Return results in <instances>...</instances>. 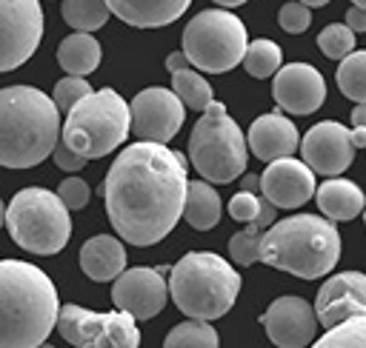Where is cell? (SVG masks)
<instances>
[{
    "label": "cell",
    "mask_w": 366,
    "mask_h": 348,
    "mask_svg": "<svg viewBox=\"0 0 366 348\" xmlns=\"http://www.w3.org/2000/svg\"><path fill=\"white\" fill-rule=\"evenodd\" d=\"M186 185L183 154L172 151L166 143L137 140L114 157L100 194L117 237L143 248L160 242L177 225Z\"/></svg>",
    "instance_id": "6da1fadb"
},
{
    "label": "cell",
    "mask_w": 366,
    "mask_h": 348,
    "mask_svg": "<svg viewBox=\"0 0 366 348\" xmlns=\"http://www.w3.org/2000/svg\"><path fill=\"white\" fill-rule=\"evenodd\" d=\"M60 300L43 268L0 260V348H34L57 328Z\"/></svg>",
    "instance_id": "7a4b0ae2"
},
{
    "label": "cell",
    "mask_w": 366,
    "mask_h": 348,
    "mask_svg": "<svg viewBox=\"0 0 366 348\" xmlns=\"http://www.w3.org/2000/svg\"><path fill=\"white\" fill-rule=\"evenodd\" d=\"M60 134V108L34 86L0 88V165L31 168L43 163Z\"/></svg>",
    "instance_id": "3957f363"
},
{
    "label": "cell",
    "mask_w": 366,
    "mask_h": 348,
    "mask_svg": "<svg viewBox=\"0 0 366 348\" xmlns=\"http://www.w3.org/2000/svg\"><path fill=\"white\" fill-rule=\"evenodd\" d=\"M257 260L300 280L326 277L340 260V234L335 220L320 214L274 220L260 237Z\"/></svg>",
    "instance_id": "277c9868"
},
{
    "label": "cell",
    "mask_w": 366,
    "mask_h": 348,
    "mask_svg": "<svg viewBox=\"0 0 366 348\" xmlns=\"http://www.w3.org/2000/svg\"><path fill=\"white\" fill-rule=\"evenodd\" d=\"M240 294L234 265L212 251H189L169 271V297L186 317L217 319Z\"/></svg>",
    "instance_id": "5b68a950"
},
{
    "label": "cell",
    "mask_w": 366,
    "mask_h": 348,
    "mask_svg": "<svg viewBox=\"0 0 366 348\" xmlns=\"http://www.w3.org/2000/svg\"><path fill=\"white\" fill-rule=\"evenodd\" d=\"M132 131V111L129 103L114 88L89 91L80 97L69 111L63 123V143L74 148L77 154L97 160L112 154Z\"/></svg>",
    "instance_id": "8992f818"
},
{
    "label": "cell",
    "mask_w": 366,
    "mask_h": 348,
    "mask_svg": "<svg viewBox=\"0 0 366 348\" xmlns=\"http://www.w3.org/2000/svg\"><path fill=\"white\" fill-rule=\"evenodd\" d=\"M189 160L209 183H232L246 171L249 143L226 106L212 100L189 134Z\"/></svg>",
    "instance_id": "52a82bcc"
},
{
    "label": "cell",
    "mask_w": 366,
    "mask_h": 348,
    "mask_svg": "<svg viewBox=\"0 0 366 348\" xmlns=\"http://www.w3.org/2000/svg\"><path fill=\"white\" fill-rule=\"evenodd\" d=\"M6 228L29 254H57L71 237V217L57 191L29 185L6 205Z\"/></svg>",
    "instance_id": "ba28073f"
},
{
    "label": "cell",
    "mask_w": 366,
    "mask_h": 348,
    "mask_svg": "<svg viewBox=\"0 0 366 348\" xmlns=\"http://www.w3.org/2000/svg\"><path fill=\"white\" fill-rule=\"evenodd\" d=\"M246 46L249 34L243 20L226 9L197 11L183 29V54L189 57V66H194L197 71H232L237 63H243Z\"/></svg>",
    "instance_id": "9c48e42d"
},
{
    "label": "cell",
    "mask_w": 366,
    "mask_h": 348,
    "mask_svg": "<svg viewBox=\"0 0 366 348\" xmlns=\"http://www.w3.org/2000/svg\"><path fill=\"white\" fill-rule=\"evenodd\" d=\"M57 331L66 342L77 348H134L140 345V331L129 311L97 314L83 305L66 302L57 314Z\"/></svg>",
    "instance_id": "30bf717a"
},
{
    "label": "cell",
    "mask_w": 366,
    "mask_h": 348,
    "mask_svg": "<svg viewBox=\"0 0 366 348\" xmlns=\"http://www.w3.org/2000/svg\"><path fill=\"white\" fill-rule=\"evenodd\" d=\"M43 40L40 0H0V74L23 66Z\"/></svg>",
    "instance_id": "8fae6325"
},
{
    "label": "cell",
    "mask_w": 366,
    "mask_h": 348,
    "mask_svg": "<svg viewBox=\"0 0 366 348\" xmlns=\"http://www.w3.org/2000/svg\"><path fill=\"white\" fill-rule=\"evenodd\" d=\"M129 111H132V131L137 134V140H152V143H169L186 120L183 100L163 86H149L137 91L134 100L129 103Z\"/></svg>",
    "instance_id": "7c38bea8"
},
{
    "label": "cell",
    "mask_w": 366,
    "mask_h": 348,
    "mask_svg": "<svg viewBox=\"0 0 366 348\" xmlns=\"http://www.w3.org/2000/svg\"><path fill=\"white\" fill-rule=\"evenodd\" d=\"M166 268H123L112 285V302L120 311H129L134 319H152L163 311L169 297V282L163 280Z\"/></svg>",
    "instance_id": "4fadbf2b"
},
{
    "label": "cell",
    "mask_w": 366,
    "mask_h": 348,
    "mask_svg": "<svg viewBox=\"0 0 366 348\" xmlns=\"http://www.w3.org/2000/svg\"><path fill=\"white\" fill-rule=\"evenodd\" d=\"M300 154H303V163L315 171V174H323V177H337L343 174L352 160H355V145H352V134L343 123H335V120H323V123H315L303 140H300Z\"/></svg>",
    "instance_id": "5bb4252c"
},
{
    "label": "cell",
    "mask_w": 366,
    "mask_h": 348,
    "mask_svg": "<svg viewBox=\"0 0 366 348\" xmlns=\"http://www.w3.org/2000/svg\"><path fill=\"white\" fill-rule=\"evenodd\" d=\"M260 325L266 328V337L280 348H300L315 342L317 331V314L315 305H309L303 297H277L263 314Z\"/></svg>",
    "instance_id": "9a60e30c"
},
{
    "label": "cell",
    "mask_w": 366,
    "mask_h": 348,
    "mask_svg": "<svg viewBox=\"0 0 366 348\" xmlns=\"http://www.w3.org/2000/svg\"><path fill=\"white\" fill-rule=\"evenodd\" d=\"M272 77V97L289 114H312L326 103V80L309 63L280 66Z\"/></svg>",
    "instance_id": "2e32d148"
},
{
    "label": "cell",
    "mask_w": 366,
    "mask_h": 348,
    "mask_svg": "<svg viewBox=\"0 0 366 348\" xmlns=\"http://www.w3.org/2000/svg\"><path fill=\"white\" fill-rule=\"evenodd\" d=\"M315 171L295 157H277L260 174V194L277 208H300L315 197Z\"/></svg>",
    "instance_id": "e0dca14e"
},
{
    "label": "cell",
    "mask_w": 366,
    "mask_h": 348,
    "mask_svg": "<svg viewBox=\"0 0 366 348\" xmlns=\"http://www.w3.org/2000/svg\"><path fill=\"white\" fill-rule=\"evenodd\" d=\"M315 314L323 328H332L352 314H366V274L340 271L329 277L315 297Z\"/></svg>",
    "instance_id": "ac0fdd59"
},
{
    "label": "cell",
    "mask_w": 366,
    "mask_h": 348,
    "mask_svg": "<svg viewBox=\"0 0 366 348\" xmlns=\"http://www.w3.org/2000/svg\"><path fill=\"white\" fill-rule=\"evenodd\" d=\"M246 143L257 160L272 163L277 157H292L300 145V134L289 117H283L280 111H269V114H260L249 126Z\"/></svg>",
    "instance_id": "d6986e66"
},
{
    "label": "cell",
    "mask_w": 366,
    "mask_h": 348,
    "mask_svg": "<svg viewBox=\"0 0 366 348\" xmlns=\"http://www.w3.org/2000/svg\"><path fill=\"white\" fill-rule=\"evenodd\" d=\"M192 0H106L109 11L134 29H160L174 23Z\"/></svg>",
    "instance_id": "ffe728a7"
},
{
    "label": "cell",
    "mask_w": 366,
    "mask_h": 348,
    "mask_svg": "<svg viewBox=\"0 0 366 348\" xmlns=\"http://www.w3.org/2000/svg\"><path fill=\"white\" fill-rule=\"evenodd\" d=\"M80 268L94 282H109L126 268V248L120 237L97 234L89 237L80 248Z\"/></svg>",
    "instance_id": "44dd1931"
},
{
    "label": "cell",
    "mask_w": 366,
    "mask_h": 348,
    "mask_svg": "<svg viewBox=\"0 0 366 348\" xmlns=\"http://www.w3.org/2000/svg\"><path fill=\"white\" fill-rule=\"evenodd\" d=\"M315 200H317L320 214L329 217V220H335V222L355 220L366 208V197H363L360 185L352 183V180H343L340 174L337 177H329L323 185H317L315 188Z\"/></svg>",
    "instance_id": "7402d4cb"
},
{
    "label": "cell",
    "mask_w": 366,
    "mask_h": 348,
    "mask_svg": "<svg viewBox=\"0 0 366 348\" xmlns=\"http://www.w3.org/2000/svg\"><path fill=\"white\" fill-rule=\"evenodd\" d=\"M100 43L92 37V31H74L69 37L60 40L57 46V63L66 74H74V77H86L92 74L97 66H100Z\"/></svg>",
    "instance_id": "603a6c76"
},
{
    "label": "cell",
    "mask_w": 366,
    "mask_h": 348,
    "mask_svg": "<svg viewBox=\"0 0 366 348\" xmlns=\"http://www.w3.org/2000/svg\"><path fill=\"white\" fill-rule=\"evenodd\" d=\"M223 214V203L220 194L212 188L209 180H194L186 185V203H183V220L197 228V231H209L220 222Z\"/></svg>",
    "instance_id": "cb8c5ba5"
},
{
    "label": "cell",
    "mask_w": 366,
    "mask_h": 348,
    "mask_svg": "<svg viewBox=\"0 0 366 348\" xmlns=\"http://www.w3.org/2000/svg\"><path fill=\"white\" fill-rule=\"evenodd\" d=\"M172 91H174V94L183 100V106L192 108V111H206L209 103L214 100V91H212L209 80H206L197 68H189V66L172 71Z\"/></svg>",
    "instance_id": "d4e9b609"
},
{
    "label": "cell",
    "mask_w": 366,
    "mask_h": 348,
    "mask_svg": "<svg viewBox=\"0 0 366 348\" xmlns=\"http://www.w3.org/2000/svg\"><path fill=\"white\" fill-rule=\"evenodd\" d=\"M220 342L217 331L212 328V319H197V317H189L186 322L174 325L169 334H166V348H214Z\"/></svg>",
    "instance_id": "484cf974"
},
{
    "label": "cell",
    "mask_w": 366,
    "mask_h": 348,
    "mask_svg": "<svg viewBox=\"0 0 366 348\" xmlns=\"http://www.w3.org/2000/svg\"><path fill=\"white\" fill-rule=\"evenodd\" d=\"M106 0H63V20L74 31H97L109 20Z\"/></svg>",
    "instance_id": "4316f807"
},
{
    "label": "cell",
    "mask_w": 366,
    "mask_h": 348,
    "mask_svg": "<svg viewBox=\"0 0 366 348\" xmlns=\"http://www.w3.org/2000/svg\"><path fill=\"white\" fill-rule=\"evenodd\" d=\"M320 348H366V314H352L315 339Z\"/></svg>",
    "instance_id": "83f0119b"
},
{
    "label": "cell",
    "mask_w": 366,
    "mask_h": 348,
    "mask_svg": "<svg viewBox=\"0 0 366 348\" xmlns=\"http://www.w3.org/2000/svg\"><path fill=\"white\" fill-rule=\"evenodd\" d=\"M337 88L355 103H366V51H349L337 66Z\"/></svg>",
    "instance_id": "f1b7e54d"
},
{
    "label": "cell",
    "mask_w": 366,
    "mask_h": 348,
    "mask_svg": "<svg viewBox=\"0 0 366 348\" xmlns=\"http://www.w3.org/2000/svg\"><path fill=\"white\" fill-rule=\"evenodd\" d=\"M280 60H283V51H280V46L274 43V40H252L249 46H246V54H243V68L252 74V77H257V80H263V77H272L277 68H280Z\"/></svg>",
    "instance_id": "f546056e"
},
{
    "label": "cell",
    "mask_w": 366,
    "mask_h": 348,
    "mask_svg": "<svg viewBox=\"0 0 366 348\" xmlns=\"http://www.w3.org/2000/svg\"><path fill=\"white\" fill-rule=\"evenodd\" d=\"M317 48L329 60H343L349 51H355V31L346 23H329L317 34Z\"/></svg>",
    "instance_id": "4dcf8cb0"
},
{
    "label": "cell",
    "mask_w": 366,
    "mask_h": 348,
    "mask_svg": "<svg viewBox=\"0 0 366 348\" xmlns=\"http://www.w3.org/2000/svg\"><path fill=\"white\" fill-rule=\"evenodd\" d=\"M266 228H260L254 220L237 231L232 240H229V257L237 262V265H252L257 262V251H260V237H263Z\"/></svg>",
    "instance_id": "1f68e13d"
},
{
    "label": "cell",
    "mask_w": 366,
    "mask_h": 348,
    "mask_svg": "<svg viewBox=\"0 0 366 348\" xmlns=\"http://www.w3.org/2000/svg\"><path fill=\"white\" fill-rule=\"evenodd\" d=\"M92 91V86L86 83V77H74V74H69V77H63V80H57V86H54V91H51V100H54V106L60 108V111H69L80 97H86Z\"/></svg>",
    "instance_id": "d6a6232c"
},
{
    "label": "cell",
    "mask_w": 366,
    "mask_h": 348,
    "mask_svg": "<svg viewBox=\"0 0 366 348\" xmlns=\"http://www.w3.org/2000/svg\"><path fill=\"white\" fill-rule=\"evenodd\" d=\"M277 23H280V29L289 31V34H303V31L312 26V11H309L306 3L292 0V3H283V6H280Z\"/></svg>",
    "instance_id": "836d02e7"
},
{
    "label": "cell",
    "mask_w": 366,
    "mask_h": 348,
    "mask_svg": "<svg viewBox=\"0 0 366 348\" xmlns=\"http://www.w3.org/2000/svg\"><path fill=\"white\" fill-rule=\"evenodd\" d=\"M257 214H260V194L240 188V191L229 200V217H232V220H237V222H252V220H257Z\"/></svg>",
    "instance_id": "e575fe53"
},
{
    "label": "cell",
    "mask_w": 366,
    "mask_h": 348,
    "mask_svg": "<svg viewBox=\"0 0 366 348\" xmlns=\"http://www.w3.org/2000/svg\"><path fill=\"white\" fill-rule=\"evenodd\" d=\"M57 194H60V200L66 203V208H69V211H80V208L89 203V197H92L89 183H86V180H80V177H66V180L60 183Z\"/></svg>",
    "instance_id": "d590c367"
},
{
    "label": "cell",
    "mask_w": 366,
    "mask_h": 348,
    "mask_svg": "<svg viewBox=\"0 0 366 348\" xmlns=\"http://www.w3.org/2000/svg\"><path fill=\"white\" fill-rule=\"evenodd\" d=\"M51 157H54V165L63 168V171H80V168H86V163H89V157L77 154V151L69 148L66 143H57L54 151H51Z\"/></svg>",
    "instance_id": "8d00e7d4"
},
{
    "label": "cell",
    "mask_w": 366,
    "mask_h": 348,
    "mask_svg": "<svg viewBox=\"0 0 366 348\" xmlns=\"http://www.w3.org/2000/svg\"><path fill=\"white\" fill-rule=\"evenodd\" d=\"M346 26L352 31H366V9H360V6L346 9Z\"/></svg>",
    "instance_id": "74e56055"
},
{
    "label": "cell",
    "mask_w": 366,
    "mask_h": 348,
    "mask_svg": "<svg viewBox=\"0 0 366 348\" xmlns=\"http://www.w3.org/2000/svg\"><path fill=\"white\" fill-rule=\"evenodd\" d=\"M189 66V57L183 54V51H172L169 57H166V68L169 71H177V68H186Z\"/></svg>",
    "instance_id": "f35d334b"
},
{
    "label": "cell",
    "mask_w": 366,
    "mask_h": 348,
    "mask_svg": "<svg viewBox=\"0 0 366 348\" xmlns=\"http://www.w3.org/2000/svg\"><path fill=\"white\" fill-rule=\"evenodd\" d=\"M349 134H352V145L355 148H366V126H355Z\"/></svg>",
    "instance_id": "ab89813d"
},
{
    "label": "cell",
    "mask_w": 366,
    "mask_h": 348,
    "mask_svg": "<svg viewBox=\"0 0 366 348\" xmlns=\"http://www.w3.org/2000/svg\"><path fill=\"white\" fill-rule=\"evenodd\" d=\"M352 123H355V126H366V103H355V108H352Z\"/></svg>",
    "instance_id": "60d3db41"
},
{
    "label": "cell",
    "mask_w": 366,
    "mask_h": 348,
    "mask_svg": "<svg viewBox=\"0 0 366 348\" xmlns=\"http://www.w3.org/2000/svg\"><path fill=\"white\" fill-rule=\"evenodd\" d=\"M243 191H260V177L257 174H243Z\"/></svg>",
    "instance_id": "b9f144b4"
},
{
    "label": "cell",
    "mask_w": 366,
    "mask_h": 348,
    "mask_svg": "<svg viewBox=\"0 0 366 348\" xmlns=\"http://www.w3.org/2000/svg\"><path fill=\"white\" fill-rule=\"evenodd\" d=\"M212 3H217V6H223V9H234V6H243L246 0H212Z\"/></svg>",
    "instance_id": "7bdbcfd3"
},
{
    "label": "cell",
    "mask_w": 366,
    "mask_h": 348,
    "mask_svg": "<svg viewBox=\"0 0 366 348\" xmlns=\"http://www.w3.org/2000/svg\"><path fill=\"white\" fill-rule=\"evenodd\" d=\"M300 3H306V6H326L329 0H300Z\"/></svg>",
    "instance_id": "ee69618b"
},
{
    "label": "cell",
    "mask_w": 366,
    "mask_h": 348,
    "mask_svg": "<svg viewBox=\"0 0 366 348\" xmlns=\"http://www.w3.org/2000/svg\"><path fill=\"white\" fill-rule=\"evenodd\" d=\"M3 222H6V205H3V200H0V228H3Z\"/></svg>",
    "instance_id": "f6af8a7d"
},
{
    "label": "cell",
    "mask_w": 366,
    "mask_h": 348,
    "mask_svg": "<svg viewBox=\"0 0 366 348\" xmlns=\"http://www.w3.org/2000/svg\"><path fill=\"white\" fill-rule=\"evenodd\" d=\"M355 6H360V9H366V0H352Z\"/></svg>",
    "instance_id": "bcb514c9"
},
{
    "label": "cell",
    "mask_w": 366,
    "mask_h": 348,
    "mask_svg": "<svg viewBox=\"0 0 366 348\" xmlns=\"http://www.w3.org/2000/svg\"><path fill=\"white\" fill-rule=\"evenodd\" d=\"M363 220H366V208H363Z\"/></svg>",
    "instance_id": "7dc6e473"
}]
</instances>
